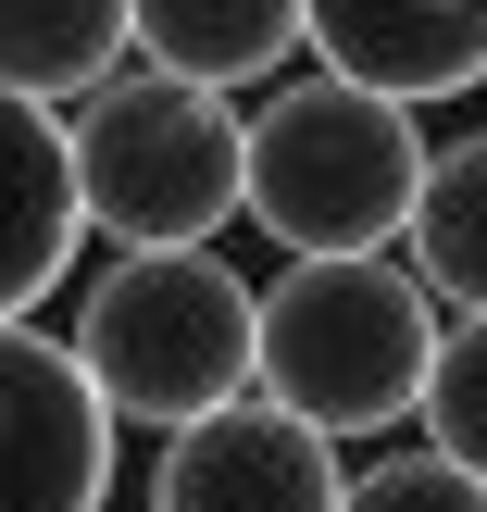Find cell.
Masks as SVG:
<instances>
[{
    "label": "cell",
    "mask_w": 487,
    "mask_h": 512,
    "mask_svg": "<svg viewBox=\"0 0 487 512\" xmlns=\"http://www.w3.org/2000/svg\"><path fill=\"white\" fill-rule=\"evenodd\" d=\"M125 25H138V63L225 100L300 63V0H125Z\"/></svg>",
    "instance_id": "9c48e42d"
},
{
    "label": "cell",
    "mask_w": 487,
    "mask_h": 512,
    "mask_svg": "<svg viewBox=\"0 0 487 512\" xmlns=\"http://www.w3.org/2000/svg\"><path fill=\"white\" fill-rule=\"evenodd\" d=\"M250 338H263V288L225 250H113L75 300V375L100 388L113 425H175L250 400Z\"/></svg>",
    "instance_id": "7a4b0ae2"
},
{
    "label": "cell",
    "mask_w": 487,
    "mask_h": 512,
    "mask_svg": "<svg viewBox=\"0 0 487 512\" xmlns=\"http://www.w3.org/2000/svg\"><path fill=\"white\" fill-rule=\"evenodd\" d=\"M438 300L413 288L400 250L375 263H288L263 288V338H250V400L300 413L313 438H388L413 425L425 363H438Z\"/></svg>",
    "instance_id": "277c9868"
},
{
    "label": "cell",
    "mask_w": 487,
    "mask_h": 512,
    "mask_svg": "<svg viewBox=\"0 0 487 512\" xmlns=\"http://www.w3.org/2000/svg\"><path fill=\"white\" fill-rule=\"evenodd\" d=\"M338 488V438H313L275 400H225L150 450V512H338Z\"/></svg>",
    "instance_id": "8992f818"
},
{
    "label": "cell",
    "mask_w": 487,
    "mask_h": 512,
    "mask_svg": "<svg viewBox=\"0 0 487 512\" xmlns=\"http://www.w3.org/2000/svg\"><path fill=\"white\" fill-rule=\"evenodd\" d=\"M425 188V125L400 100L350 88V75H275L263 113H250V188L238 225H263L288 263H375L400 250Z\"/></svg>",
    "instance_id": "6da1fadb"
},
{
    "label": "cell",
    "mask_w": 487,
    "mask_h": 512,
    "mask_svg": "<svg viewBox=\"0 0 487 512\" xmlns=\"http://www.w3.org/2000/svg\"><path fill=\"white\" fill-rule=\"evenodd\" d=\"M338 512H487V488L463 463H438V450H388V463H363L338 488Z\"/></svg>",
    "instance_id": "4fadbf2b"
},
{
    "label": "cell",
    "mask_w": 487,
    "mask_h": 512,
    "mask_svg": "<svg viewBox=\"0 0 487 512\" xmlns=\"http://www.w3.org/2000/svg\"><path fill=\"white\" fill-rule=\"evenodd\" d=\"M75 238H88V213H75L63 113H38V100L0 88V325H25L50 288H63Z\"/></svg>",
    "instance_id": "ba28073f"
},
{
    "label": "cell",
    "mask_w": 487,
    "mask_h": 512,
    "mask_svg": "<svg viewBox=\"0 0 487 512\" xmlns=\"http://www.w3.org/2000/svg\"><path fill=\"white\" fill-rule=\"evenodd\" d=\"M300 50L350 88L425 113V100L487 88V0H300Z\"/></svg>",
    "instance_id": "52a82bcc"
},
{
    "label": "cell",
    "mask_w": 487,
    "mask_h": 512,
    "mask_svg": "<svg viewBox=\"0 0 487 512\" xmlns=\"http://www.w3.org/2000/svg\"><path fill=\"white\" fill-rule=\"evenodd\" d=\"M63 163H75V213L113 250H213L250 188V113L163 63H113L63 113Z\"/></svg>",
    "instance_id": "3957f363"
},
{
    "label": "cell",
    "mask_w": 487,
    "mask_h": 512,
    "mask_svg": "<svg viewBox=\"0 0 487 512\" xmlns=\"http://www.w3.org/2000/svg\"><path fill=\"white\" fill-rule=\"evenodd\" d=\"M113 63H138L125 0H0V88L13 100L63 113V100H88Z\"/></svg>",
    "instance_id": "8fae6325"
},
{
    "label": "cell",
    "mask_w": 487,
    "mask_h": 512,
    "mask_svg": "<svg viewBox=\"0 0 487 512\" xmlns=\"http://www.w3.org/2000/svg\"><path fill=\"white\" fill-rule=\"evenodd\" d=\"M400 250H413V288L438 313H487V125L425 138V188H413Z\"/></svg>",
    "instance_id": "30bf717a"
},
{
    "label": "cell",
    "mask_w": 487,
    "mask_h": 512,
    "mask_svg": "<svg viewBox=\"0 0 487 512\" xmlns=\"http://www.w3.org/2000/svg\"><path fill=\"white\" fill-rule=\"evenodd\" d=\"M413 425H425L438 463H463L475 488H487V313H450V325H438V363H425Z\"/></svg>",
    "instance_id": "7c38bea8"
},
{
    "label": "cell",
    "mask_w": 487,
    "mask_h": 512,
    "mask_svg": "<svg viewBox=\"0 0 487 512\" xmlns=\"http://www.w3.org/2000/svg\"><path fill=\"white\" fill-rule=\"evenodd\" d=\"M113 413L50 325H0V512H100Z\"/></svg>",
    "instance_id": "5b68a950"
}]
</instances>
